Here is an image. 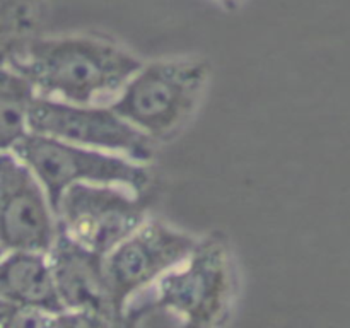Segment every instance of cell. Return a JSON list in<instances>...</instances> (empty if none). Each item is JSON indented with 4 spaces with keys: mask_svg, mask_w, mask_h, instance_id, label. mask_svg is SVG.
Returning <instances> with one entry per match:
<instances>
[{
    "mask_svg": "<svg viewBox=\"0 0 350 328\" xmlns=\"http://www.w3.org/2000/svg\"><path fill=\"white\" fill-rule=\"evenodd\" d=\"M142 64L129 48L98 34H41L14 68L38 96L75 105H109Z\"/></svg>",
    "mask_w": 350,
    "mask_h": 328,
    "instance_id": "1",
    "label": "cell"
},
{
    "mask_svg": "<svg viewBox=\"0 0 350 328\" xmlns=\"http://www.w3.org/2000/svg\"><path fill=\"white\" fill-rule=\"evenodd\" d=\"M238 289V266L231 245L214 232L198 239L183 262L144 292L149 299L130 306L125 318L133 328L144 314L163 310L180 320V328H222L231 318Z\"/></svg>",
    "mask_w": 350,
    "mask_h": 328,
    "instance_id": "2",
    "label": "cell"
},
{
    "mask_svg": "<svg viewBox=\"0 0 350 328\" xmlns=\"http://www.w3.org/2000/svg\"><path fill=\"white\" fill-rule=\"evenodd\" d=\"M211 64L202 57L144 62L109 105L140 133L157 142L176 139L202 105Z\"/></svg>",
    "mask_w": 350,
    "mask_h": 328,
    "instance_id": "3",
    "label": "cell"
},
{
    "mask_svg": "<svg viewBox=\"0 0 350 328\" xmlns=\"http://www.w3.org/2000/svg\"><path fill=\"white\" fill-rule=\"evenodd\" d=\"M14 152L33 171L53 208L72 184H118L144 193L150 183L149 164L137 163L118 154L75 146L41 133H27Z\"/></svg>",
    "mask_w": 350,
    "mask_h": 328,
    "instance_id": "4",
    "label": "cell"
},
{
    "mask_svg": "<svg viewBox=\"0 0 350 328\" xmlns=\"http://www.w3.org/2000/svg\"><path fill=\"white\" fill-rule=\"evenodd\" d=\"M55 214L64 234L103 256L149 219L142 193L118 184L99 183L68 187Z\"/></svg>",
    "mask_w": 350,
    "mask_h": 328,
    "instance_id": "5",
    "label": "cell"
},
{
    "mask_svg": "<svg viewBox=\"0 0 350 328\" xmlns=\"http://www.w3.org/2000/svg\"><path fill=\"white\" fill-rule=\"evenodd\" d=\"M198 239L167 222L149 217L111 249L105 256V269L120 316L125 318L137 297L183 262L198 245Z\"/></svg>",
    "mask_w": 350,
    "mask_h": 328,
    "instance_id": "6",
    "label": "cell"
},
{
    "mask_svg": "<svg viewBox=\"0 0 350 328\" xmlns=\"http://www.w3.org/2000/svg\"><path fill=\"white\" fill-rule=\"evenodd\" d=\"M29 132L149 164L156 144L118 115L111 105H75L36 96Z\"/></svg>",
    "mask_w": 350,
    "mask_h": 328,
    "instance_id": "7",
    "label": "cell"
},
{
    "mask_svg": "<svg viewBox=\"0 0 350 328\" xmlns=\"http://www.w3.org/2000/svg\"><path fill=\"white\" fill-rule=\"evenodd\" d=\"M58 236L55 208L14 150L0 152V248L48 253Z\"/></svg>",
    "mask_w": 350,
    "mask_h": 328,
    "instance_id": "8",
    "label": "cell"
},
{
    "mask_svg": "<svg viewBox=\"0 0 350 328\" xmlns=\"http://www.w3.org/2000/svg\"><path fill=\"white\" fill-rule=\"evenodd\" d=\"M48 260L64 310L92 311L125 320L116 311L109 290L105 256L84 248L58 229L57 239L48 251Z\"/></svg>",
    "mask_w": 350,
    "mask_h": 328,
    "instance_id": "9",
    "label": "cell"
},
{
    "mask_svg": "<svg viewBox=\"0 0 350 328\" xmlns=\"http://www.w3.org/2000/svg\"><path fill=\"white\" fill-rule=\"evenodd\" d=\"M0 301L44 313L64 310L48 253L26 249L3 253L0 256Z\"/></svg>",
    "mask_w": 350,
    "mask_h": 328,
    "instance_id": "10",
    "label": "cell"
},
{
    "mask_svg": "<svg viewBox=\"0 0 350 328\" xmlns=\"http://www.w3.org/2000/svg\"><path fill=\"white\" fill-rule=\"evenodd\" d=\"M46 17L44 0H0V67H14L40 38Z\"/></svg>",
    "mask_w": 350,
    "mask_h": 328,
    "instance_id": "11",
    "label": "cell"
},
{
    "mask_svg": "<svg viewBox=\"0 0 350 328\" xmlns=\"http://www.w3.org/2000/svg\"><path fill=\"white\" fill-rule=\"evenodd\" d=\"M36 91L14 67H0V152L16 149L29 133V115Z\"/></svg>",
    "mask_w": 350,
    "mask_h": 328,
    "instance_id": "12",
    "label": "cell"
},
{
    "mask_svg": "<svg viewBox=\"0 0 350 328\" xmlns=\"http://www.w3.org/2000/svg\"><path fill=\"white\" fill-rule=\"evenodd\" d=\"M46 328H132L125 320L92 313V311L62 310L50 314Z\"/></svg>",
    "mask_w": 350,
    "mask_h": 328,
    "instance_id": "13",
    "label": "cell"
},
{
    "mask_svg": "<svg viewBox=\"0 0 350 328\" xmlns=\"http://www.w3.org/2000/svg\"><path fill=\"white\" fill-rule=\"evenodd\" d=\"M53 313L0 301V328H46Z\"/></svg>",
    "mask_w": 350,
    "mask_h": 328,
    "instance_id": "14",
    "label": "cell"
},
{
    "mask_svg": "<svg viewBox=\"0 0 350 328\" xmlns=\"http://www.w3.org/2000/svg\"><path fill=\"white\" fill-rule=\"evenodd\" d=\"M217 2L221 3V5H224L226 9H234V7H238L243 0H217Z\"/></svg>",
    "mask_w": 350,
    "mask_h": 328,
    "instance_id": "15",
    "label": "cell"
},
{
    "mask_svg": "<svg viewBox=\"0 0 350 328\" xmlns=\"http://www.w3.org/2000/svg\"><path fill=\"white\" fill-rule=\"evenodd\" d=\"M3 253H5V251H3V249H2V248H0V256H2V255H3Z\"/></svg>",
    "mask_w": 350,
    "mask_h": 328,
    "instance_id": "16",
    "label": "cell"
}]
</instances>
